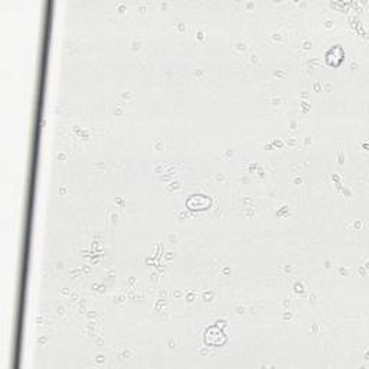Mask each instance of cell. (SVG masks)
I'll use <instances>...</instances> for the list:
<instances>
[{
    "mask_svg": "<svg viewBox=\"0 0 369 369\" xmlns=\"http://www.w3.org/2000/svg\"><path fill=\"white\" fill-rule=\"evenodd\" d=\"M226 342V336L218 326H212L205 332V344L212 346H221Z\"/></svg>",
    "mask_w": 369,
    "mask_h": 369,
    "instance_id": "obj_1",
    "label": "cell"
},
{
    "mask_svg": "<svg viewBox=\"0 0 369 369\" xmlns=\"http://www.w3.org/2000/svg\"><path fill=\"white\" fill-rule=\"evenodd\" d=\"M210 198L204 196V195H194L188 199V208H190L192 210H206V208H210Z\"/></svg>",
    "mask_w": 369,
    "mask_h": 369,
    "instance_id": "obj_2",
    "label": "cell"
}]
</instances>
